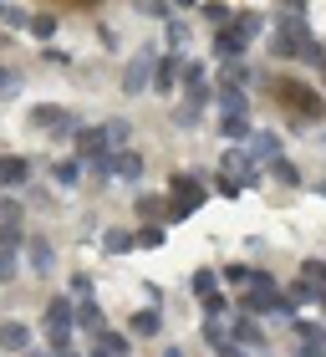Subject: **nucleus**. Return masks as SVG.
<instances>
[{
	"instance_id": "1",
	"label": "nucleus",
	"mask_w": 326,
	"mask_h": 357,
	"mask_svg": "<svg viewBox=\"0 0 326 357\" xmlns=\"http://www.w3.org/2000/svg\"><path fill=\"white\" fill-rule=\"evenodd\" d=\"M311 26H306V15H281L275 21V36H270V52L275 56H306V46H311Z\"/></svg>"
},
{
	"instance_id": "2",
	"label": "nucleus",
	"mask_w": 326,
	"mask_h": 357,
	"mask_svg": "<svg viewBox=\"0 0 326 357\" xmlns=\"http://www.w3.org/2000/svg\"><path fill=\"white\" fill-rule=\"evenodd\" d=\"M153 72H158V52H153V46H143V52L127 56V67H123V92H127V97L148 92V87H153Z\"/></svg>"
},
{
	"instance_id": "3",
	"label": "nucleus",
	"mask_w": 326,
	"mask_h": 357,
	"mask_svg": "<svg viewBox=\"0 0 326 357\" xmlns=\"http://www.w3.org/2000/svg\"><path fill=\"white\" fill-rule=\"evenodd\" d=\"M169 204L178 209V215H194V209H204V178L194 174H169Z\"/></svg>"
},
{
	"instance_id": "4",
	"label": "nucleus",
	"mask_w": 326,
	"mask_h": 357,
	"mask_svg": "<svg viewBox=\"0 0 326 357\" xmlns=\"http://www.w3.org/2000/svg\"><path fill=\"white\" fill-rule=\"evenodd\" d=\"M72 321H77V312H72V301H52L46 306V342H52L56 352H67L72 347Z\"/></svg>"
},
{
	"instance_id": "5",
	"label": "nucleus",
	"mask_w": 326,
	"mask_h": 357,
	"mask_svg": "<svg viewBox=\"0 0 326 357\" xmlns=\"http://www.w3.org/2000/svg\"><path fill=\"white\" fill-rule=\"evenodd\" d=\"M31 128H36V133H77V118L56 102H36L31 107Z\"/></svg>"
},
{
	"instance_id": "6",
	"label": "nucleus",
	"mask_w": 326,
	"mask_h": 357,
	"mask_svg": "<svg viewBox=\"0 0 326 357\" xmlns=\"http://www.w3.org/2000/svg\"><path fill=\"white\" fill-rule=\"evenodd\" d=\"M275 102L290 107V112H301V118H316V112H321V97L306 92L301 82H275Z\"/></svg>"
},
{
	"instance_id": "7",
	"label": "nucleus",
	"mask_w": 326,
	"mask_h": 357,
	"mask_svg": "<svg viewBox=\"0 0 326 357\" xmlns=\"http://www.w3.org/2000/svg\"><path fill=\"white\" fill-rule=\"evenodd\" d=\"M77 153L87 158V164H102V158H112L107 133H102V128H77Z\"/></svg>"
},
{
	"instance_id": "8",
	"label": "nucleus",
	"mask_w": 326,
	"mask_h": 357,
	"mask_svg": "<svg viewBox=\"0 0 326 357\" xmlns=\"http://www.w3.org/2000/svg\"><path fill=\"white\" fill-rule=\"evenodd\" d=\"M178 82H184V92H189V102H194V107H204V97H209V77H204L199 61H184V67H178Z\"/></svg>"
},
{
	"instance_id": "9",
	"label": "nucleus",
	"mask_w": 326,
	"mask_h": 357,
	"mask_svg": "<svg viewBox=\"0 0 326 357\" xmlns=\"http://www.w3.org/2000/svg\"><path fill=\"white\" fill-rule=\"evenodd\" d=\"M107 174H112V178H127V184H138V178H143V158H138L133 149H123V153L107 158Z\"/></svg>"
},
{
	"instance_id": "10",
	"label": "nucleus",
	"mask_w": 326,
	"mask_h": 357,
	"mask_svg": "<svg viewBox=\"0 0 326 357\" xmlns=\"http://www.w3.org/2000/svg\"><path fill=\"white\" fill-rule=\"evenodd\" d=\"M0 352H31V327L26 321H6V327H0Z\"/></svg>"
},
{
	"instance_id": "11",
	"label": "nucleus",
	"mask_w": 326,
	"mask_h": 357,
	"mask_svg": "<svg viewBox=\"0 0 326 357\" xmlns=\"http://www.w3.org/2000/svg\"><path fill=\"white\" fill-rule=\"evenodd\" d=\"M230 31H235V36H240L244 46H250V41L260 36V31H265V15H255V10H240V15H230Z\"/></svg>"
},
{
	"instance_id": "12",
	"label": "nucleus",
	"mask_w": 326,
	"mask_h": 357,
	"mask_svg": "<svg viewBox=\"0 0 326 357\" xmlns=\"http://www.w3.org/2000/svg\"><path fill=\"white\" fill-rule=\"evenodd\" d=\"M219 112L224 118H250V97L240 87H219Z\"/></svg>"
},
{
	"instance_id": "13",
	"label": "nucleus",
	"mask_w": 326,
	"mask_h": 357,
	"mask_svg": "<svg viewBox=\"0 0 326 357\" xmlns=\"http://www.w3.org/2000/svg\"><path fill=\"white\" fill-rule=\"evenodd\" d=\"M26 261H31V271H41V275H46V271L56 266V250L36 235V240H26Z\"/></svg>"
},
{
	"instance_id": "14",
	"label": "nucleus",
	"mask_w": 326,
	"mask_h": 357,
	"mask_svg": "<svg viewBox=\"0 0 326 357\" xmlns=\"http://www.w3.org/2000/svg\"><path fill=\"white\" fill-rule=\"evenodd\" d=\"M26 178H31V164H26V158H15V153H6V158H0V184H6V189L26 184Z\"/></svg>"
},
{
	"instance_id": "15",
	"label": "nucleus",
	"mask_w": 326,
	"mask_h": 357,
	"mask_svg": "<svg viewBox=\"0 0 326 357\" xmlns=\"http://www.w3.org/2000/svg\"><path fill=\"white\" fill-rule=\"evenodd\" d=\"M230 332L240 337L244 347H260V342H265V332H260V321H255V317H244V312L235 317V327H230Z\"/></svg>"
},
{
	"instance_id": "16",
	"label": "nucleus",
	"mask_w": 326,
	"mask_h": 357,
	"mask_svg": "<svg viewBox=\"0 0 326 357\" xmlns=\"http://www.w3.org/2000/svg\"><path fill=\"white\" fill-rule=\"evenodd\" d=\"M127 327H133L138 337H158V332H163V312H153V306H148V312H133Z\"/></svg>"
},
{
	"instance_id": "17",
	"label": "nucleus",
	"mask_w": 326,
	"mask_h": 357,
	"mask_svg": "<svg viewBox=\"0 0 326 357\" xmlns=\"http://www.w3.org/2000/svg\"><path fill=\"white\" fill-rule=\"evenodd\" d=\"M244 143H250L244 153H255V158H275V149H281L275 133H260V128H250V138H244Z\"/></svg>"
},
{
	"instance_id": "18",
	"label": "nucleus",
	"mask_w": 326,
	"mask_h": 357,
	"mask_svg": "<svg viewBox=\"0 0 326 357\" xmlns=\"http://www.w3.org/2000/svg\"><path fill=\"white\" fill-rule=\"evenodd\" d=\"M215 52H219L224 61H240V52H244V41L235 36V31H230V26H224V31H219V36H215Z\"/></svg>"
},
{
	"instance_id": "19",
	"label": "nucleus",
	"mask_w": 326,
	"mask_h": 357,
	"mask_svg": "<svg viewBox=\"0 0 326 357\" xmlns=\"http://www.w3.org/2000/svg\"><path fill=\"white\" fill-rule=\"evenodd\" d=\"M178 82V56H158V72H153V87L158 92H169Z\"/></svg>"
},
{
	"instance_id": "20",
	"label": "nucleus",
	"mask_w": 326,
	"mask_h": 357,
	"mask_svg": "<svg viewBox=\"0 0 326 357\" xmlns=\"http://www.w3.org/2000/svg\"><path fill=\"white\" fill-rule=\"evenodd\" d=\"M133 245H138L133 230H107V235H102V250H107V255H127Z\"/></svg>"
},
{
	"instance_id": "21",
	"label": "nucleus",
	"mask_w": 326,
	"mask_h": 357,
	"mask_svg": "<svg viewBox=\"0 0 326 357\" xmlns=\"http://www.w3.org/2000/svg\"><path fill=\"white\" fill-rule=\"evenodd\" d=\"M102 133H107V149H112V153H123V149H127V138H133V123H102Z\"/></svg>"
},
{
	"instance_id": "22",
	"label": "nucleus",
	"mask_w": 326,
	"mask_h": 357,
	"mask_svg": "<svg viewBox=\"0 0 326 357\" xmlns=\"http://www.w3.org/2000/svg\"><path fill=\"white\" fill-rule=\"evenodd\" d=\"M194 296H199V301L219 296V271H199V275H194Z\"/></svg>"
},
{
	"instance_id": "23",
	"label": "nucleus",
	"mask_w": 326,
	"mask_h": 357,
	"mask_svg": "<svg viewBox=\"0 0 326 357\" xmlns=\"http://www.w3.org/2000/svg\"><path fill=\"white\" fill-rule=\"evenodd\" d=\"M138 215L158 225V220H169V204H163V199H158V194H143V199H138Z\"/></svg>"
},
{
	"instance_id": "24",
	"label": "nucleus",
	"mask_w": 326,
	"mask_h": 357,
	"mask_svg": "<svg viewBox=\"0 0 326 357\" xmlns=\"http://www.w3.org/2000/svg\"><path fill=\"white\" fill-rule=\"evenodd\" d=\"M31 36H36V41L56 36V15H52V10H36V15H31Z\"/></svg>"
},
{
	"instance_id": "25",
	"label": "nucleus",
	"mask_w": 326,
	"mask_h": 357,
	"mask_svg": "<svg viewBox=\"0 0 326 357\" xmlns=\"http://www.w3.org/2000/svg\"><path fill=\"white\" fill-rule=\"evenodd\" d=\"M204 342H209V347H230V327H224L219 317H209V321H204Z\"/></svg>"
},
{
	"instance_id": "26",
	"label": "nucleus",
	"mask_w": 326,
	"mask_h": 357,
	"mask_svg": "<svg viewBox=\"0 0 326 357\" xmlns=\"http://www.w3.org/2000/svg\"><path fill=\"white\" fill-rule=\"evenodd\" d=\"M77 321L87 332H102V312H97V301H77Z\"/></svg>"
},
{
	"instance_id": "27",
	"label": "nucleus",
	"mask_w": 326,
	"mask_h": 357,
	"mask_svg": "<svg viewBox=\"0 0 326 357\" xmlns=\"http://www.w3.org/2000/svg\"><path fill=\"white\" fill-rule=\"evenodd\" d=\"M163 36H169V52H173V56L189 52V26H184V21H169V31H163Z\"/></svg>"
},
{
	"instance_id": "28",
	"label": "nucleus",
	"mask_w": 326,
	"mask_h": 357,
	"mask_svg": "<svg viewBox=\"0 0 326 357\" xmlns=\"http://www.w3.org/2000/svg\"><path fill=\"white\" fill-rule=\"evenodd\" d=\"M97 352H107V357H127V342L118 332H97Z\"/></svg>"
},
{
	"instance_id": "29",
	"label": "nucleus",
	"mask_w": 326,
	"mask_h": 357,
	"mask_svg": "<svg viewBox=\"0 0 326 357\" xmlns=\"http://www.w3.org/2000/svg\"><path fill=\"white\" fill-rule=\"evenodd\" d=\"M270 174L281 178V184H301V169L290 164V158H270Z\"/></svg>"
},
{
	"instance_id": "30",
	"label": "nucleus",
	"mask_w": 326,
	"mask_h": 357,
	"mask_svg": "<svg viewBox=\"0 0 326 357\" xmlns=\"http://www.w3.org/2000/svg\"><path fill=\"white\" fill-rule=\"evenodd\" d=\"M219 133L230 138V143H240V138H250V118H224V123H219Z\"/></svg>"
},
{
	"instance_id": "31",
	"label": "nucleus",
	"mask_w": 326,
	"mask_h": 357,
	"mask_svg": "<svg viewBox=\"0 0 326 357\" xmlns=\"http://www.w3.org/2000/svg\"><path fill=\"white\" fill-rule=\"evenodd\" d=\"M133 240H138L143 250H163V225H148V230H138Z\"/></svg>"
},
{
	"instance_id": "32",
	"label": "nucleus",
	"mask_w": 326,
	"mask_h": 357,
	"mask_svg": "<svg viewBox=\"0 0 326 357\" xmlns=\"http://www.w3.org/2000/svg\"><path fill=\"white\" fill-rule=\"evenodd\" d=\"M250 82V67H240V61H224V87H244Z\"/></svg>"
},
{
	"instance_id": "33",
	"label": "nucleus",
	"mask_w": 326,
	"mask_h": 357,
	"mask_svg": "<svg viewBox=\"0 0 326 357\" xmlns=\"http://www.w3.org/2000/svg\"><path fill=\"white\" fill-rule=\"evenodd\" d=\"M15 92H21V77H15L10 67H0V102H10Z\"/></svg>"
},
{
	"instance_id": "34",
	"label": "nucleus",
	"mask_w": 326,
	"mask_h": 357,
	"mask_svg": "<svg viewBox=\"0 0 326 357\" xmlns=\"http://www.w3.org/2000/svg\"><path fill=\"white\" fill-rule=\"evenodd\" d=\"M204 15L215 26H230V6H224V0H204Z\"/></svg>"
},
{
	"instance_id": "35",
	"label": "nucleus",
	"mask_w": 326,
	"mask_h": 357,
	"mask_svg": "<svg viewBox=\"0 0 326 357\" xmlns=\"http://www.w3.org/2000/svg\"><path fill=\"white\" fill-rule=\"evenodd\" d=\"M0 21H6V26H31V15H26L21 6H10V0H6V6H0Z\"/></svg>"
},
{
	"instance_id": "36",
	"label": "nucleus",
	"mask_w": 326,
	"mask_h": 357,
	"mask_svg": "<svg viewBox=\"0 0 326 357\" xmlns=\"http://www.w3.org/2000/svg\"><path fill=\"white\" fill-rule=\"evenodd\" d=\"M72 296H77V301H92V275H87V271L72 275Z\"/></svg>"
},
{
	"instance_id": "37",
	"label": "nucleus",
	"mask_w": 326,
	"mask_h": 357,
	"mask_svg": "<svg viewBox=\"0 0 326 357\" xmlns=\"http://www.w3.org/2000/svg\"><path fill=\"white\" fill-rule=\"evenodd\" d=\"M199 118H204V112H199V107H194V102H184V107H178V112H173V123H178V128H194V123H199Z\"/></svg>"
},
{
	"instance_id": "38",
	"label": "nucleus",
	"mask_w": 326,
	"mask_h": 357,
	"mask_svg": "<svg viewBox=\"0 0 326 357\" xmlns=\"http://www.w3.org/2000/svg\"><path fill=\"white\" fill-rule=\"evenodd\" d=\"M21 245V225H0V250H15Z\"/></svg>"
},
{
	"instance_id": "39",
	"label": "nucleus",
	"mask_w": 326,
	"mask_h": 357,
	"mask_svg": "<svg viewBox=\"0 0 326 357\" xmlns=\"http://www.w3.org/2000/svg\"><path fill=\"white\" fill-rule=\"evenodd\" d=\"M0 225H21V204L15 199H0Z\"/></svg>"
},
{
	"instance_id": "40",
	"label": "nucleus",
	"mask_w": 326,
	"mask_h": 357,
	"mask_svg": "<svg viewBox=\"0 0 326 357\" xmlns=\"http://www.w3.org/2000/svg\"><path fill=\"white\" fill-rule=\"evenodd\" d=\"M215 189L224 194V199H235V194H240V178H230V174H219V178H215Z\"/></svg>"
},
{
	"instance_id": "41",
	"label": "nucleus",
	"mask_w": 326,
	"mask_h": 357,
	"mask_svg": "<svg viewBox=\"0 0 326 357\" xmlns=\"http://www.w3.org/2000/svg\"><path fill=\"white\" fill-rule=\"evenodd\" d=\"M77 169H82V164H56V184H77V178H82Z\"/></svg>"
},
{
	"instance_id": "42",
	"label": "nucleus",
	"mask_w": 326,
	"mask_h": 357,
	"mask_svg": "<svg viewBox=\"0 0 326 357\" xmlns=\"http://www.w3.org/2000/svg\"><path fill=\"white\" fill-rule=\"evenodd\" d=\"M15 275V250H0V281H10Z\"/></svg>"
},
{
	"instance_id": "43",
	"label": "nucleus",
	"mask_w": 326,
	"mask_h": 357,
	"mask_svg": "<svg viewBox=\"0 0 326 357\" xmlns=\"http://www.w3.org/2000/svg\"><path fill=\"white\" fill-rule=\"evenodd\" d=\"M224 281H230V286H244V281H250V271H244V266H224Z\"/></svg>"
},
{
	"instance_id": "44",
	"label": "nucleus",
	"mask_w": 326,
	"mask_h": 357,
	"mask_svg": "<svg viewBox=\"0 0 326 357\" xmlns=\"http://www.w3.org/2000/svg\"><path fill=\"white\" fill-rule=\"evenodd\" d=\"M199 306H204L209 317H224V296H209V301H199Z\"/></svg>"
},
{
	"instance_id": "45",
	"label": "nucleus",
	"mask_w": 326,
	"mask_h": 357,
	"mask_svg": "<svg viewBox=\"0 0 326 357\" xmlns=\"http://www.w3.org/2000/svg\"><path fill=\"white\" fill-rule=\"evenodd\" d=\"M281 15H306V0H281Z\"/></svg>"
},
{
	"instance_id": "46",
	"label": "nucleus",
	"mask_w": 326,
	"mask_h": 357,
	"mask_svg": "<svg viewBox=\"0 0 326 357\" xmlns=\"http://www.w3.org/2000/svg\"><path fill=\"white\" fill-rule=\"evenodd\" d=\"M138 10L143 15H163V0H138Z\"/></svg>"
},
{
	"instance_id": "47",
	"label": "nucleus",
	"mask_w": 326,
	"mask_h": 357,
	"mask_svg": "<svg viewBox=\"0 0 326 357\" xmlns=\"http://www.w3.org/2000/svg\"><path fill=\"white\" fill-rule=\"evenodd\" d=\"M219 357H244V352H240V347L230 342V347H219Z\"/></svg>"
},
{
	"instance_id": "48",
	"label": "nucleus",
	"mask_w": 326,
	"mask_h": 357,
	"mask_svg": "<svg viewBox=\"0 0 326 357\" xmlns=\"http://www.w3.org/2000/svg\"><path fill=\"white\" fill-rule=\"evenodd\" d=\"M316 194H321V199H326V178H321V184H316Z\"/></svg>"
},
{
	"instance_id": "49",
	"label": "nucleus",
	"mask_w": 326,
	"mask_h": 357,
	"mask_svg": "<svg viewBox=\"0 0 326 357\" xmlns=\"http://www.w3.org/2000/svg\"><path fill=\"white\" fill-rule=\"evenodd\" d=\"M163 357H184V352H178V347H169V352H163Z\"/></svg>"
},
{
	"instance_id": "50",
	"label": "nucleus",
	"mask_w": 326,
	"mask_h": 357,
	"mask_svg": "<svg viewBox=\"0 0 326 357\" xmlns=\"http://www.w3.org/2000/svg\"><path fill=\"white\" fill-rule=\"evenodd\" d=\"M56 357H77V352H72V347H67V352H56Z\"/></svg>"
},
{
	"instance_id": "51",
	"label": "nucleus",
	"mask_w": 326,
	"mask_h": 357,
	"mask_svg": "<svg viewBox=\"0 0 326 357\" xmlns=\"http://www.w3.org/2000/svg\"><path fill=\"white\" fill-rule=\"evenodd\" d=\"M173 6H194V0H173Z\"/></svg>"
},
{
	"instance_id": "52",
	"label": "nucleus",
	"mask_w": 326,
	"mask_h": 357,
	"mask_svg": "<svg viewBox=\"0 0 326 357\" xmlns=\"http://www.w3.org/2000/svg\"><path fill=\"white\" fill-rule=\"evenodd\" d=\"M92 357H107V352H97V347H92Z\"/></svg>"
},
{
	"instance_id": "53",
	"label": "nucleus",
	"mask_w": 326,
	"mask_h": 357,
	"mask_svg": "<svg viewBox=\"0 0 326 357\" xmlns=\"http://www.w3.org/2000/svg\"><path fill=\"white\" fill-rule=\"evenodd\" d=\"M82 6H92V0H82Z\"/></svg>"
},
{
	"instance_id": "54",
	"label": "nucleus",
	"mask_w": 326,
	"mask_h": 357,
	"mask_svg": "<svg viewBox=\"0 0 326 357\" xmlns=\"http://www.w3.org/2000/svg\"><path fill=\"white\" fill-rule=\"evenodd\" d=\"M0 6H6V0H0Z\"/></svg>"
}]
</instances>
